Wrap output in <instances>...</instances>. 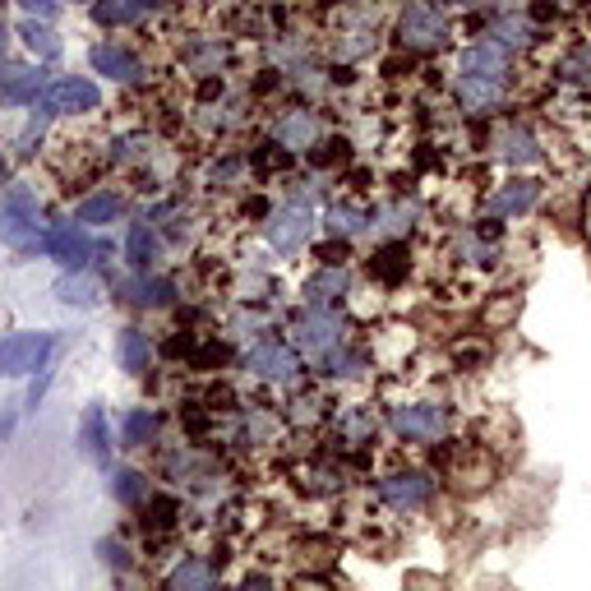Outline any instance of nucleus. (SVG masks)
Segmentation results:
<instances>
[{"mask_svg":"<svg viewBox=\"0 0 591 591\" xmlns=\"http://www.w3.org/2000/svg\"><path fill=\"white\" fill-rule=\"evenodd\" d=\"M430 476H421V471H398V476H388L384 485H379V495L388 499L393 508H425L430 504Z\"/></svg>","mask_w":591,"mask_h":591,"instance_id":"9d476101","label":"nucleus"},{"mask_svg":"<svg viewBox=\"0 0 591 591\" xmlns=\"http://www.w3.org/2000/svg\"><path fill=\"white\" fill-rule=\"evenodd\" d=\"M495 37L504 42V47H527V42H531V28L522 24V19H499V24H495Z\"/></svg>","mask_w":591,"mask_h":591,"instance_id":"7c9ffc66","label":"nucleus"},{"mask_svg":"<svg viewBox=\"0 0 591 591\" xmlns=\"http://www.w3.org/2000/svg\"><path fill=\"white\" fill-rule=\"evenodd\" d=\"M328 227L342 231V236H361V231L374 227V218L365 213V208H347V204H333L328 208Z\"/></svg>","mask_w":591,"mask_h":591,"instance_id":"5701e85b","label":"nucleus"},{"mask_svg":"<svg viewBox=\"0 0 591 591\" xmlns=\"http://www.w3.org/2000/svg\"><path fill=\"white\" fill-rule=\"evenodd\" d=\"M47 384H51V379H47V374H42V379H37V384L28 388V407H37V402H42V393H47Z\"/></svg>","mask_w":591,"mask_h":591,"instance_id":"f704fd0d","label":"nucleus"},{"mask_svg":"<svg viewBox=\"0 0 591 591\" xmlns=\"http://www.w3.org/2000/svg\"><path fill=\"white\" fill-rule=\"evenodd\" d=\"M5 37H10V33H5V24H0V51H5Z\"/></svg>","mask_w":591,"mask_h":591,"instance_id":"c9c22d12","label":"nucleus"},{"mask_svg":"<svg viewBox=\"0 0 591 591\" xmlns=\"http://www.w3.org/2000/svg\"><path fill=\"white\" fill-rule=\"evenodd\" d=\"M324 374H361V361H356V356H333V351H328L324 356Z\"/></svg>","mask_w":591,"mask_h":591,"instance_id":"473e14b6","label":"nucleus"},{"mask_svg":"<svg viewBox=\"0 0 591 591\" xmlns=\"http://www.w3.org/2000/svg\"><path fill=\"white\" fill-rule=\"evenodd\" d=\"M153 430H157V416L139 407V411H130V416H125L121 444H125V448H139V444H148V439H153Z\"/></svg>","mask_w":591,"mask_h":591,"instance_id":"cd10ccee","label":"nucleus"},{"mask_svg":"<svg viewBox=\"0 0 591 591\" xmlns=\"http://www.w3.org/2000/svg\"><path fill=\"white\" fill-rule=\"evenodd\" d=\"M153 10V0H102L93 10V19L102 28H121V24H134V19H144Z\"/></svg>","mask_w":591,"mask_h":591,"instance_id":"4468645a","label":"nucleus"},{"mask_svg":"<svg viewBox=\"0 0 591 591\" xmlns=\"http://www.w3.org/2000/svg\"><path fill=\"white\" fill-rule=\"evenodd\" d=\"M296 347L310 351V356H328V351L342 347V324L328 310L314 305L305 319H296Z\"/></svg>","mask_w":591,"mask_h":591,"instance_id":"423d86ee","label":"nucleus"},{"mask_svg":"<svg viewBox=\"0 0 591 591\" xmlns=\"http://www.w3.org/2000/svg\"><path fill=\"white\" fill-rule=\"evenodd\" d=\"M97 102H102V93H97L93 79H51L47 88H42V97H37V111H42V121L47 116H74V111H97Z\"/></svg>","mask_w":591,"mask_h":591,"instance_id":"f03ea898","label":"nucleus"},{"mask_svg":"<svg viewBox=\"0 0 591 591\" xmlns=\"http://www.w3.org/2000/svg\"><path fill=\"white\" fill-rule=\"evenodd\" d=\"M19 37H24V42L37 51V56H42V61L61 56V37H56V33L47 28V19H42V24H37V19H28V24L19 28Z\"/></svg>","mask_w":591,"mask_h":591,"instance_id":"393cba45","label":"nucleus"},{"mask_svg":"<svg viewBox=\"0 0 591 591\" xmlns=\"http://www.w3.org/2000/svg\"><path fill=\"white\" fill-rule=\"evenodd\" d=\"M167 582H171V587H208V582H213V568L199 564V559H190V564H181Z\"/></svg>","mask_w":591,"mask_h":591,"instance_id":"c756f323","label":"nucleus"},{"mask_svg":"<svg viewBox=\"0 0 591 591\" xmlns=\"http://www.w3.org/2000/svg\"><path fill=\"white\" fill-rule=\"evenodd\" d=\"M42 74L33 65H0V102L5 107H28L42 97Z\"/></svg>","mask_w":591,"mask_h":591,"instance_id":"1a4fd4ad","label":"nucleus"},{"mask_svg":"<svg viewBox=\"0 0 591 591\" xmlns=\"http://www.w3.org/2000/svg\"><path fill=\"white\" fill-rule=\"evenodd\" d=\"M499 157L513 162V167H531V162L541 157V148H536V139H531L527 130H504V139H499Z\"/></svg>","mask_w":591,"mask_h":591,"instance_id":"6ab92c4d","label":"nucleus"},{"mask_svg":"<svg viewBox=\"0 0 591 591\" xmlns=\"http://www.w3.org/2000/svg\"><path fill=\"white\" fill-rule=\"evenodd\" d=\"M504 51L499 47H471L467 56H462V74L467 79H504Z\"/></svg>","mask_w":591,"mask_h":591,"instance_id":"2eb2a0df","label":"nucleus"},{"mask_svg":"<svg viewBox=\"0 0 591 591\" xmlns=\"http://www.w3.org/2000/svg\"><path fill=\"white\" fill-rule=\"evenodd\" d=\"M0 176H5V157H0Z\"/></svg>","mask_w":591,"mask_h":591,"instance_id":"4c0bfd02","label":"nucleus"},{"mask_svg":"<svg viewBox=\"0 0 591 591\" xmlns=\"http://www.w3.org/2000/svg\"><path fill=\"white\" fill-rule=\"evenodd\" d=\"M536 194H541L536 181H508L504 190L490 199V213H527V208L536 204Z\"/></svg>","mask_w":591,"mask_h":591,"instance_id":"dca6fc26","label":"nucleus"},{"mask_svg":"<svg viewBox=\"0 0 591 591\" xmlns=\"http://www.w3.org/2000/svg\"><path fill=\"white\" fill-rule=\"evenodd\" d=\"M171 296H176V287H171L167 278H139V282L130 287V301H134V305H148V310L167 305Z\"/></svg>","mask_w":591,"mask_h":591,"instance_id":"a878e982","label":"nucleus"},{"mask_svg":"<svg viewBox=\"0 0 591 591\" xmlns=\"http://www.w3.org/2000/svg\"><path fill=\"white\" fill-rule=\"evenodd\" d=\"M314 134H319V125H314L310 111H296V116H287V121L278 125V139L287 148H310L314 144Z\"/></svg>","mask_w":591,"mask_h":591,"instance_id":"412c9836","label":"nucleus"},{"mask_svg":"<svg viewBox=\"0 0 591 591\" xmlns=\"http://www.w3.org/2000/svg\"><path fill=\"white\" fill-rule=\"evenodd\" d=\"M490 5H518V0H490Z\"/></svg>","mask_w":591,"mask_h":591,"instance_id":"e433bc0d","label":"nucleus"},{"mask_svg":"<svg viewBox=\"0 0 591 591\" xmlns=\"http://www.w3.org/2000/svg\"><path fill=\"white\" fill-rule=\"evenodd\" d=\"M19 5H24L33 19H51V14L61 10V0H19Z\"/></svg>","mask_w":591,"mask_h":591,"instance_id":"72a5a7b5","label":"nucleus"},{"mask_svg":"<svg viewBox=\"0 0 591 591\" xmlns=\"http://www.w3.org/2000/svg\"><path fill=\"white\" fill-rule=\"evenodd\" d=\"M97 555H102L107 568H130V555H125L121 541H97Z\"/></svg>","mask_w":591,"mask_h":591,"instance_id":"2f4dec72","label":"nucleus"},{"mask_svg":"<svg viewBox=\"0 0 591 591\" xmlns=\"http://www.w3.org/2000/svg\"><path fill=\"white\" fill-rule=\"evenodd\" d=\"M499 93H504V79H467V74H462V97H467V107H495Z\"/></svg>","mask_w":591,"mask_h":591,"instance_id":"c85d7f7f","label":"nucleus"},{"mask_svg":"<svg viewBox=\"0 0 591 591\" xmlns=\"http://www.w3.org/2000/svg\"><path fill=\"white\" fill-rule=\"evenodd\" d=\"M250 370L259 374V379H291L296 374V356H291L282 342H259V347L250 351Z\"/></svg>","mask_w":591,"mask_h":591,"instance_id":"ddd939ff","label":"nucleus"},{"mask_svg":"<svg viewBox=\"0 0 591 591\" xmlns=\"http://www.w3.org/2000/svg\"><path fill=\"white\" fill-rule=\"evenodd\" d=\"M107 485H111V499H116V504H125V508L144 504V495H148V481L139 476V471H130V467H116Z\"/></svg>","mask_w":591,"mask_h":591,"instance_id":"a211bd4d","label":"nucleus"},{"mask_svg":"<svg viewBox=\"0 0 591 591\" xmlns=\"http://www.w3.org/2000/svg\"><path fill=\"white\" fill-rule=\"evenodd\" d=\"M88 61H93L97 74H107V79H116V84H134L139 74H144V65H139V56L125 47H116V42H102V47L88 51Z\"/></svg>","mask_w":591,"mask_h":591,"instance_id":"9b49d317","label":"nucleus"},{"mask_svg":"<svg viewBox=\"0 0 591 591\" xmlns=\"http://www.w3.org/2000/svg\"><path fill=\"white\" fill-rule=\"evenodd\" d=\"M56 296H61L65 305L93 310V305H97V282H88L84 273H79V278H61V282H56Z\"/></svg>","mask_w":591,"mask_h":591,"instance_id":"bb28decb","label":"nucleus"},{"mask_svg":"<svg viewBox=\"0 0 591 591\" xmlns=\"http://www.w3.org/2000/svg\"><path fill=\"white\" fill-rule=\"evenodd\" d=\"M121 213V199L116 194H93V199H84V204L74 208V222H84V227H102V222H111Z\"/></svg>","mask_w":591,"mask_h":591,"instance_id":"aec40b11","label":"nucleus"},{"mask_svg":"<svg viewBox=\"0 0 591 591\" xmlns=\"http://www.w3.org/2000/svg\"><path fill=\"white\" fill-rule=\"evenodd\" d=\"M458 5H476V0H458Z\"/></svg>","mask_w":591,"mask_h":591,"instance_id":"58836bf2","label":"nucleus"},{"mask_svg":"<svg viewBox=\"0 0 591 591\" xmlns=\"http://www.w3.org/2000/svg\"><path fill=\"white\" fill-rule=\"evenodd\" d=\"M393 430H398L402 439H421V444H430V439H439L448 430V416L444 407H435V402H411V407H393Z\"/></svg>","mask_w":591,"mask_h":591,"instance_id":"39448f33","label":"nucleus"},{"mask_svg":"<svg viewBox=\"0 0 591 591\" xmlns=\"http://www.w3.org/2000/svg\"><path fill=\"white\" fill-rule=\"evenodd\" d=\"M116 356H121V370L144 374L148 370V356H153V347H148V333H139V328H125L121 342H116Z\"/></svg>","mask_w":591,"mask_h":591,"instance_id":"f3484780","label":"nucleus"},{"mask_svg":"<svg viewBox=\"0 0 591 591\" xmlns=\"http://www.w3.org/2000/svg\"><path fill=\"white\" fill-rule=\"evenodd\" d=\"M0 241L14 245V250L37 245V199L28 185H14V190L0 199Z\"/></svg>","mask_w":591,"mask_h":591,"instance_id":"f257e3e1","label":"nucleus"},{"mask_svg":"<svg viewBox=\"0 0 591 591\" xmlns=\"http://www.w3.org/2000/svg\"><path fill=\"white\" fill-rule=\"evenodd\" d=\"M42 250L61 268H70V273H84L88 259H93V241H88L84 222H56V227L42 236Z\"/></svg>","mask_w":591,"mask_h":591,"instance_id":"20e7f679","label":"nucleus"},{"mask_svg":"<svg viewBox=\"0 0 591 591\" xmlns=\"http://www.w3.org/2000/svg\"><path fill=\"white\" fill-rule=\"evenodd\" d=\"M125 254H130V264L139 268V273H148V264L157 259V241H153V231H148L144 222H134L130 227V245H125Z\"/></svg>","mask_w":591,"mask_h":591,"instance_id":"b1692460","label":"nucleus"},{"mask_svg":"<svg viewBox=\"0 0 591 591\" xmlns=\"http://www.w3.org/2000/svg\"><path fill=\"white\" fill-rule=\"evenodd\" d=\"M398 33H402V42H407V47L430 51V47H439V42L448 37V19L439 10H430V5H407Z\"/></svg>","mask_w":591,"mask_h":591,"instance_id":"0eeeda50","label":"nucleus"},{"mask_svg":"<svg viewBox=\"0 0 591 591\" xmlns=\"http://www.w3.org/2000/svg\"><path fill=\"white\" fill-rule=\"evenodd\" d=\"M342 291H347V273H342V268H324V273L305 287V296H310V305H328V301H338Z\"/></svg>","mask_w":591,"mask_h":591,"instance_id":"4be33fe9","label":"nucleus"},{"mask_svg":"<svg viewBox=\"0 0 591 591\" xmlns=\"http://www.w3.org/2000/svg\"><path fill=\"white\" fill-rule=\"evenodd\" d=\"M268 245L282 254H296L305 241H310V231H314V218H310V208H282V213H273V222H268Z\"/></svg>","mask_w":591,"mask_h":591,"instance_id":"6e6552de","label":"nucleus"},{"mask_svg":"<svg viewBox=\"0 0 591 591\" xmlns=\"http://www.w3.org/2000/svg\"><path fill=\"white\" fill-rule=\"evenodd\" d=\"M79 448H84L88 462L111 467V435H107V416H102V407H88L84 411V425H79Z\"/></svg>","mask_w":591,"mask_h":591,"instance_id":"f8f14e48","label":"nucleus"},{"mask_svg":"<svg viewBox=\"0 0 591 591\" xmlns=\"http://www.w3.org/2000/svg\"><path fill=\"white\" fill-rule=\"evenodd\" d=\"M56 338L51 333H5L0 338V374H33L47 365Z\"/></svg>","mask_w":591,"mask_h":591,"instance_id":"7ed1b4c3","label":"nucleus"}]
</instances>
